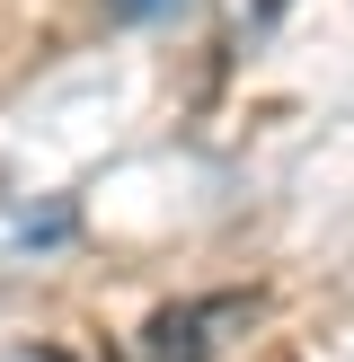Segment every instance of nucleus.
I'll return each mask as SVG.
<instances>
[{"label":"nucleus","mask_w":354,"mask_h":362,"mask_svg":"<svg viewBox=\"0 0 354 362\" xmlns=\"http://www.w3.org/2000/svg\"><path fill=\"white\" fill-rule=\"evenodd\" d=\"M151 9H169V0H106V18H151Z\"/></svg>","instance_id":"1"}]
</instances>
